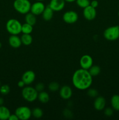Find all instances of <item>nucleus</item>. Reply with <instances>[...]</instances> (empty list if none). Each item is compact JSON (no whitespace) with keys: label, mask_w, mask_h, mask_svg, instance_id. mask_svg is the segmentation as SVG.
Segmentation results:
<instances>
[{"label":"nucleus","mask_w":119,"mask_h":120,"mask_svg":"<svg viewBox=\"0 0 119 120\" xmlns=\"http://www.w3.org/2000/svg\"><path fill=\"white\" fill-rule=\"evenodd\" d=\"M88 71L89 73L91 74L92 77L93 76H96L100 74L101 71V69L99 66L97 65H92L89 69H88Z\"/></svg>","instance_id":"nucleus-22"},{"label":"nucleus","mask_w":119,"mask_h":120,"mask_svg":"<svg viewBox=\"0 0 119 120\" xmlns=\"http://www.w3.org/2000/svg\"><path fill=\"white\" fill-rule=\"evenodd\" d=\"M36 75L32 70L26 71L22 76V80L24 82L26 85H30L35 81Z\"/></svg>","instance_id":"nucleus-11"},{"label":"nucleus","mask_w":119,"mask_h":120,"mask_svg":"<svg viewBox=\"0 0 119 120\" xmlns=\"http://www.w3.org/2000/svg\"><path fill=\"white\" fill-rule=\"evenodd\" d=\"M48 88L50 91H52V92H55V91H58L60 89V84L56 82H52L49 83Z\"/></svg>","instance_id":"nucleus-25"},{"label":"nucleus","mask_w":119,"mask_h":120,"mask_svg":"<svg viewBox=\"0 0 119 120\" xmlns=\"http://www.w3.org/2000/svg\"><path fill=\"white\" fill-rule=\"evenodd\" d=\"M118 16H119V12H118Z\"/></svg>","instance_id":"nucleus-38"},{"label":"nucleus","mask_w":119,"mask_h":120,"mask_svg":"<svg viewBox=\"0 0 119 120\" xmlns=\"http://www.w3.org/2000/svg\"><path fill=\"white\" fill-rule=\"evenodd\" d=\"M10 115V112L9 109L6 107L0 106V120H7Z\"/></svg>","instance_id":"nucleus-17"},{"label":"nucleus","mask_w":119,"mask_h":120,"mask_svg":"<svg viewBox=\"0 0 119 120\" xmlns=\"http://www.w3.org/2000/svg\"><path fill=\"white\" fill-rule=\"evenodd\" d=\"M103 36L107 41H116L119 38V26H112L107 28L104 31Z\"/></svg>","instance_id":"nucleus-5"},{"label":"nucleus","mask_w":119,"mask_h":120,"mask_svg":"<svg viewBox=\"0 0 119 120\" xmlns=\"http://www.w3.org/2000/svg\"><path fill=\"white\" fill-rule=\"evenodd\" d=\"M46 7L42 1H37L32 4L30 12L35 14V15H40L42 14Z\"/></svg>","instance_id":"nucleus-8"},{"label":"nucleus","mask_w":119,"mask_h":120,"mask_svg":"<svg viewBox=\"0 0 119 120\" xmlns=\"http://www.w3.org/2000/svg\"><path fill=\"white\" fill-rule=\"evenodd\" d=\"M43 115V110L38 107L35 108L32 110V116L35 118H40Z\"/></svg>","instance_id":"nucleus-24"},{"label":"nucleus","mask_w":119,"mask_h":120,"mask_svg":"<svg viewBox=\"0 0 119 120\" xmlns=\"http://www.w3.org/2000/svg\"><path fill=\"white\" fill-rule=\"evenodd\" d=\"M106 101L105 98L102 96H97L94 101L93 105L94 108L97 111H102L106 106Z\"/></svg>","instance_id":"nucleus-14"},{"label":"nucleus","mask_w":119,"mask_h":120,"mask_svg":"<svg viewBox=\"0 0 119 120\" xmlns=\"http://www.w3.org/2000/svg\"><path fill=\"white\" fill-rule=\"evenodd\" d=\"M6 29L11 35H18L21 33L22 24L16 19H10L6 23Z\"/></svg>","instance_id":"nucleus-3"},{"label":"nucleus","mask_w":119,"mask_h":120,"mask_svg":"<svg viewBox=\"0 0 119 120\" xmlns=\"http://www.w3.org/2000/svg\"><path fill=\"white\" fill-rule=\"evenodd\" d=\"M4 102V101L3 98H1V97H0V106H1V105H3Z\"/></svg>","instance_id":"nucleus-34"},{"label":"nucleus","mask_w":119,"mask_h":120,"mask_svg":"<svg viewBox=\"0 0 119 120\" xmlns=\"http://www.w3.org/2000/svg\"><path fill=\"white\" fill-rule=\"evenodd\" d=\"M15 114L19 120H28L32 117V110L26 106H20L16 109Z\"/></svg>","instance_id":"nucleus-6"},{"label":"nucleus","mask_w":119,"mask_h":120,"mask_svg":"<svg viewBox=\"0 0 119 120\" xmlns=\"http://www.w3.org/2000/svg\"><path fill=\"white\" fill-rule=\"evenodd\" d=\"M25 85H26L25 83H24V82H23L22 80H20L19 82L18 83V86L19 87H20V88H23Z\"/></svg>","instance_id":"nucleus-33"},{"label":"nucleus","mask_w":119,"mask_h":120,"mask_svg":"<svg viewBox=\"0 0 119 120\" xmlns=\"http://www.w3.org/2000/svg\"><path fill=\"white\" fill-rule=\"evenodd\" d=\"M65 2H69V3H71V2H73L76 1V0H65Z\"/></svg>","instance_id":"nucleus-35"},{"label":"nucleus","mask_w":119,"mask_h":120,"mask_svg":"<svg viewBox=\"0 0 119 120\" xmlns=\"http://www.w3.org/2000/svg\"><path fill=\"white\" fill-rule=\"evenodd\" d=\"M37 99L42 103L45 104V103H48L49 101L50 100V96H49V94L47 93L46 92V91H42L38 93Z\"/></svg>","instance_id":"nucleus-19"},{"label":"nucleus","mask_w":119,"mask_h":120,"mask_svg":"<svg viewBox=\"0 0 119 120\" xmlns=\"http://www.w3.org/2000/svg\"><path fill=\"white\" fill-rule=\"evenodd\" d=\"M54 11L50 8L49 5L46 7L44 11L42 13V17L46 21H50L53 17Z\"/></svg>","instance_id":"nucleus-16"},{"label":"nucleus","mask_w":119,"mask_h":120,"mask_svg":"<svg viewBox=\"0 0 119 120\" xmlns=\"http://www.w3.org/2000/svg\"><path fill=\"white\" fill-rule=\"evenodd\" d=\"M72 82L74 86L76 89L85 90L88 89L92 85L93 79L88 70L81 68L74 73Z\"/></svg>","instance_id":"nucleus-1"},{"label":"nucleus","mask_w":119,"mask_h":120,"mask_svg":"<svg viewBox=\"0 0 119 120\" xmlns=\"http://www.w3.org/2000/svg\"><path fill=\"white\" fill-rule=\"evenodd\" d=\"M36 16V15L32 13L31 12L27 13L25 15V17H24L26 23H29V24L31 25L32 26L35 25L36 23V21H37Z\"/></svg>","instance_id":"nucleus-18"},{"label":"nucleus","mask_w":119,"mask_h":120,"mask_svg":"<svg viewBox=\"0 0 119 120\" xmlns=\"http://www.w3.org/2000/svg\"><path fill=\"white\" fill-rule=\"evenodd\" d=\"M89 0H76L77 5L81 8H85L90 5Z\"/></svg>","instance_id":"nucleus-26"},{"label":"nucleus","mask_w":119,"mask_h":120,"mask_svg":"<svg viewBox=\"0 0 119 120\" xmlns=\"http://www.w3.org/2000/svg\"><path fill=\"white\" fill-rule=\"evenodd\" d=\"M21 39L22 44L26 46L30 45L33 42V38L30 35V34H23V35L21 37Z\"/></svg>","instance_id":"nucleus-21"},{"label":"nucleus","mask_w":119,"mask_h":120,"mask_svg":"<svg viewBox=\"0 0 119 120\" xmlns=\"http://www.w3.org/2000/svg\"><path fill=\"white\" fill-rule=\"evenodd\" d=\"M31 5L29 0H15L13 3L14 9L18 12L25 15L30 12Z\"/></svg>","instance_id":"nucleus-2"},{"label":"nucleus","mask_w":119,"mask_h":120,"mask_svg":"<svg viewBox=\"0 0 119 120\" xmlns=\"http://www.w3.org/2000/svg\"><path fill=\"white\" fill-rule=\"evenodd\" d=\"M8 120H19V118H18V117H17V116L15 114H10V116H9Z\"/></svg>","instance_id":"nucleus-32"},{"label":"nucleus","mask_w":119,"mask_h":120,"mask_svg":"<svg viewBox=\"0 0 119 120\" xmlns=\"http://www.w3.org/2000/svg\"><path fill=\"white\" fill-rule=\"evenodd\" d=\"M65 5V0H51L49 5L54 11L57 12L63 10Z\"/></svg>","instance_id":"nucleus-12"},{"label":"nucleus","mask_w":119,"mask_h":120,"mask_svg":"<svg viewBox=\"0 0 119 120\" xmlns=\"http://www.w3.org/2000/svg\"><path fill=\"white\" fill-rule=\"evenodd\" d=\"M93 60L92 57L89 55H84L80 57L79 63L82 69L88 70L93 65Z\"/></svg>","instance_id":"nucleus-10"},{"label":"nucleus","mask_w":119,"mask_h":120,"mask_svg":"<svg viewBox=\"0 0 119 120\" xmlns=\"http://www.w3.org/2000/svg\"><path fill=\"white\" fill-rule=\"evenodd\" d=\"M22 96L26 101L29 103H32L37 99L38 91L35 87L26 86L22 89Z\"/></svg>","instance_id":"nucleus-4"},{"label":"nucleus","mask_w":119,"mask_h":120,"mask_svg":"<svg viewBox=\"0 0 119 120\" xmlns=\"http://www.w3.org/2000/svg\"><path fill=\"white\" fill-rule=\"evenodd\" d=\"M110 103L113 110L119 111V95H113L111 98Z\"/></svg>","instance_id":"nucleus-20"},{"label":"nucleus","mask_w":119,"mask_h":120,"mask_svg":"<svg viewBox=\"0 0 119 120\" xmlns=\"http://www.w3.org/2000/svg\"><path fill=\"white\" fill-rule=\"evenodd\" d=\"M0 87H1V83H0Z\"/></svg>","instance_id":"nucleus-39"},{"label":"nucleus","mask_w":119,"mask_h":120,"mask_svg":"<svg viewBox=\"0 0 119 120\" xmlns=\"http://www.w3.org/2000/svg\"><path fill=\"white\" fill-rule=\"evenodd\" d=\"M33 26L29 23H24L22 25V29H21V32L25 34H30L33 32Z\"/></svg>","instance_id":"nucleus-23"},{"label":"nucleus","mask_w":119,"mask_h":120,"mask_svg":"<svg viewBox=\"0 0 119 120\" xmlns=\"http://www.w3.org/2000/svg\"><path fill=\"white\" fill-rule=\"evenodd\" d=\"M10 91V87L7 84L1 86L0 87V93L3 95L8 94Z\"/></svg>","instance_id":"nucleus-27"},{"label":"nucleus","mask_w":119,"mask_h":120,"mask_svg":"<svg viewBox=\"0 0 119 120\" xmlns=\"http://www.w3.org/2000/svg\"><path fill=\"white\" fill-rule=\"evenodd\" d=\"M104 114L107 117H111L113 114V108H106L104 111Z\"/></svg>","instance_id":"nucleus-29"},{"label":"nucleus","mask_w":119,"mask_h":120,"mask_svg":"<svg viewBox=\"0 0 119 120\" xmlns=\"http://www.w3.org/2000/svg\"><path fill=\"white\" fill-rule=\"evenodd\" d=\"M36 1H44V0H36Z\"/></svg>","instance_id":"nucleus-37"},{"label":"nucleus","mask_w":119,"mask_h":120,"mask_svg":"<svg viewBox=\"0 0 119 120\" xmlns=\"http://www.w3.org/2000/svg\"><path fill=\"white\" fill-rule=\"evenodd\" d=\"M60 96L63 99L68 100L72 97V90L69 86L65 85L60 89Z\"/></svg>","instance_id":"nucleus-13"},{"label":"nucleus","mask_w":119,"mask_h":120,"mask_svg":"<svg viewBox=\"0 0 119 120\" xmlns=\"http://www.w3.org/2000/svg\"><path fill=\"white\" fill-rule=\"evenodd\" d=\"M87 94L92 98H96L97 96H98V90L94 89H89L88 90Z\"/></svg>","instance_id":"nucleus-28"},{"label":"nucleus","mask_w":119,"mask_h":120,"mask_svg":"<svg viewBox=\"0 0 119 120\" xmlns=\"http://www.w3.org/2000/svg\"><path fill=\"white\" fill-rule=\"evenodd\" d=\"M98 5H99V2L96 0H93V1L90 2V5L92 6V7L94 8H96L98 7Z\"/></svg>","instance_id":"nucleus-31"},{"label":"nucleus","mask_w":119,"mask_h":120,"mask_svg":"<svg viewBox=\"0 0 119 120\" xmlns=\"http://www.w3.org/2000/svg\"><path fill=\"white\" fill-rule=\"evenodd\" d=\"M1 47H2V43H1V42H0V49H1Z\"/></svg>","instance_id":"nucleus-36"},{"label":"nucleus","mask_w":119,"mask_h":120,"mask_svg":"<svg viewBox=\"0 0 119 120\" xmlns=\"http://www.w3.org/2000/svg\"><path fill=\"white\" fill-rule=\"evenodd\" d=\"M63 19L65 23L72 24L78 21V15L74 11H68L63 15Z\"/></svg>","instance_id":"nucleus-7"},{"label":"nucleus","mask_w":119,"mask_h":120,"mask_svg":"<svg viewBox=\"0 0 119 120\" xmlns=\"http://www.w3.org/2000/svg\"><path fill=\"white\" fill-rule=\"evenodd\" d=\"M35 89L38 92H40L44 90V85L43 83H38L35 86Z\"/></svg>","instance_id":"nucleus-30"},{"label":"nucleus","mask_w":119,"mask_h":120,"mask_svg":"<svg viewBox=\"0 0 119 120\" xmlns=\"http://www.w3.org/2000/svg\"><path fill=\"white\" fill-rule=\"evenodd\" d=\"M9 44L12 48H18L22 45V41H21V38L18 36L17 35H11V36L8 39Z\"/></svg>","instance_id":"nucleus-15"},{"label":"nucleus","mask_w":119,"mask_h":120,"mask_svg":"<svg viewBox=\"0 0 119 120\" xmlns=\"http://www.w3.org/2000/svg\"><path fill=\"white\" fill-rule=\"evenodd\" d=\"M83 15L84 18L86 20L88 21H92L96 18L97 15V12L96 8H93L92 6L89 5L86 8H84L83 11Z\"/></svg>","instance_id":"nucleus-9"}]
</instances>
